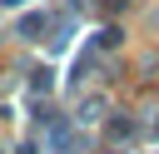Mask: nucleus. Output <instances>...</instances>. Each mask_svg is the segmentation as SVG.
Returning a JSON list of instances; mask_svg holds the SVG:
<instances>
[{
    "instance_id": "1",
    "label": "nucleus",
    "mask_w": 159,
    "mask_h": 154,
    "mask_svg": "<svg viewBox=\"0 0 159 154\" xmlns=\"http://www.w3.org/2000/svg\"><path fill=\"white\" fill-rule=\"evenodd\" d=\"M134 134H139V124H134L129 114H109V119H104V139H109V144H124V139H134Z\"/></svg>"
},
{
    "instance_id": "2",
    "label": "nucleus",
    "mask_w": 159,
    "mask_h": 154,
    "mask_svg": "<svg viewBox=\"0 0 159 154\" xmlns=\"http://www.w3.org/2000/svg\"><path fill=\"white\" fill-rule=\"evenodd\" d=\"M50 25V15H40V10H30V15H20V35L25 40H40V30Z\"/></svg>"
},
{
    "instance_id": "3",
    "label": "nucleus",
    "mask_w": 159,
    "mask_h": 154,
    "mask_svg": "<svg viewBox=\"0 0 159 154\" xmlns=\"http://www.w3.org/2000/svg\"><path fill=\"white\" fill-rule=\"evenodd\" d=\"M15 154H35V144H20V149H15Z\"/></svg>"
}]
</instances>
